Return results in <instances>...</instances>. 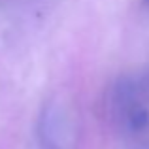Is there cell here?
<instances>
[{
	"label": "cell",
	"mask_w": 149,
	"mask_h": 149,
	"mask_svg": "<svg viewBox=\"0 0 149 149\" xmlns=\"http://www.w3.org/2000/svg\"><path fill=\"white\" fill-rule=\"evenodd\" d=\"M128 123H130V127L134 128V130H142V128H146L149 125L147 109L142 108V106H134V108L130 109V115H128Z\"/></svg>",
	"instance_id": "6da1fadb"
},
{
	"label": "cell",
	"mask_w": 149,
	"mask_h": 149,
	"mask_svg": "<svg viewBox=\"0 0 149 149\" xmlns=\"http://www.w3.org/2000/svg\"><path fill=\"white\" fill-rule=\"evenodd\" d=\"M146 4H149V0H146Z\"/></svg>",
	"instance_id": "7a4b0ae2"
}]
</instances>
